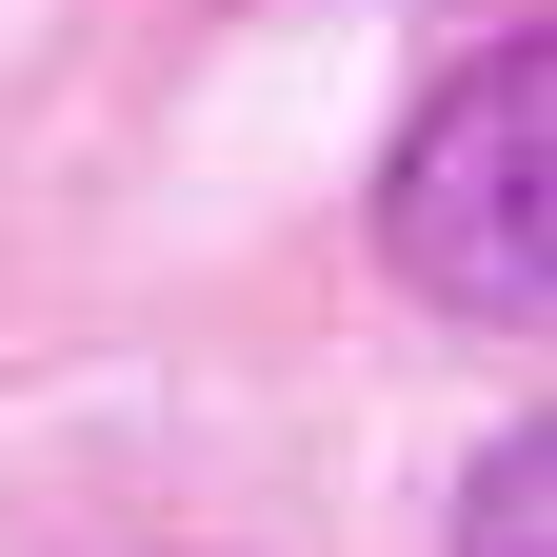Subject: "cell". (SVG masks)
Segmentation results:
<instances>
[{
  "instance_id": "obj_1",
  "label": "cell",
  "mask_w": 557,
  "mask_h": 557,
  "mask_svg": "<svg viewBox=\"0 0 557 557\" xmlns=\"http://www.w3.org/2000/svg\"><path fill=\"white\" fill-rule=\"evenodd\" d=\"M379 239H398V278L438 319H557V40L518 21V40H478L438 100H418V139H398V180H379Z\"/></svg>"
},
{
  "instance_id": "obj_2",
  "label": "cell",
  "mask_w": 557,
  "mask_h": 557,
  "mask_svg": "<svg viewBox=\"0 0 557 557\" xmlns=\"http://www.w3.org/2000/svg\"><path fill=\"white\" fill-rule=\"evenodd\" d=\"M458 557H557V438L518 418V438H478L458 478Z\"/></svg>"
}]
</instances>
